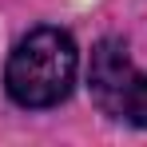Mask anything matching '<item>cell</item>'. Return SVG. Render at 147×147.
<instances>
[{
	"mask_svg": "<svg viewBox=\"0 0 147 147\" xmlns=\"http://www.w3.org/2000/svg\"><path fill=\"white\" fill-rule=\"evenodd\" d=\"M76 80V44L60 28H36L8 56V96L20 107H52L72 92Z\"/></svg>",
	"mask_w": 147,
	"mask_h": 147,
	"instance_id": "1",
	"label": "cell"
},
{
	"mask_svg": "<svg viewBox=\"0 0 147 147\" xmlns=\"http://www.w3.org/2000/svg\"><path fill=\"white\" fill-rule=\"evenodd\" d=\"M92 99L103 115L123 119L131 127H147V76L135 68L119 40H99L88 68Z\"/></svg>",
	"mask_w": 147,
	"mask_h": 147,
	"instance_id": "2",
	"label": "cell"
}]
</instances>
